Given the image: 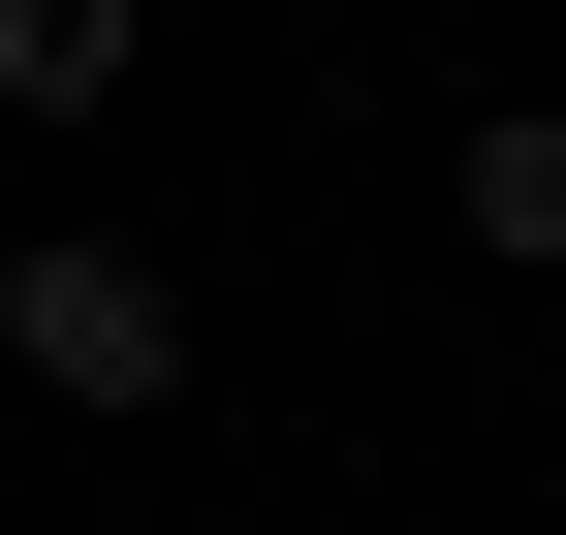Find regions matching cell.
I'll return each mask as SVG.
<instances>
[{"mask_svg": "<svg viewBox=\"0 0 566 535\" xmlns=\"http://www.w3.org/2000/svg\"><path fill=\"white\" fill-rule=\"evenodd\" d=\"M441 221L504 252V284H566V95H472V158H441Z\"/></svg>", "mask_w": 566, "mask_h": 535, "instance_id": "obj_2", "label": "cell"}, {"mask_svg": "<svg viewBox=\"0 0 566 535\" xmlns=\"http://www.w3.org/2000/svg\"><path fill=\"white\" fill-rule=\"evenodd\" d=\"M0 378H32V410H189V284L126 221H32L0 252Z\"/></svg>", "mask_w": 566, "mask_h": 535, "instance_id": "obj_1", "label": "cell"}, {"mask_svg": "<svg viewBox=\"0 0 566 535\" xmlns=\"http://www.w3.org/2000/svg\"><path fill=\"white\" fill-rule=\"evenodd\" d=\"M126 63H158V0H0V126H95Z\"/></svg>", "mask_w": 566, "mask_h": 535, "instance_id": "obj_3", "label": "cell"}]
</instances>
